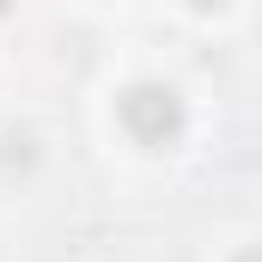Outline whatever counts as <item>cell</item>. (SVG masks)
<instances>
[{
  "label": "cell",
  "instance_id": "2",
  "mask_svg": "<svg viewBox=\"0 0 262 262\" xmlns=\"http://www.w3.org/2000/svg\"><path fill=\"white\" fill-rule=\"evenodd\" d=\"M189 6H201V12H220V6H232V0H189Z\"/></svg>",
  "mask_w": 262,
  "mask_h": 262
},
{
  "label": "cell",
  "instance_id": "1",
  "mask_svg": "<svg viewBox=\"0 0 262 262\" xmlns=\"http://www.w3.org/2000/svg\"><path fill=\"white\" fill-rule=\"evenodd\" d=\"M116 116H122V128L140 146H171L183 134V122H189V110H183V98L171 85H128L122 104H116Z\"/></svg>",
  "mask_w": 262,
  "mask_h": 262
},
{
  "label": "cell",
  "instance_id": "3",
  "mask_svg": "<svg viewBox=\"0 0 262 262\" xmlns=\"http://www.w3.org/2000/svg\"><path fill=\"white\" fill-rule=\"evenodd\" d=\"M232 262H262V256H256V250H238V256H232Z\"/></svg>",
  "mask_w": 262,
  "mask_h": 262
}]
</instances>
